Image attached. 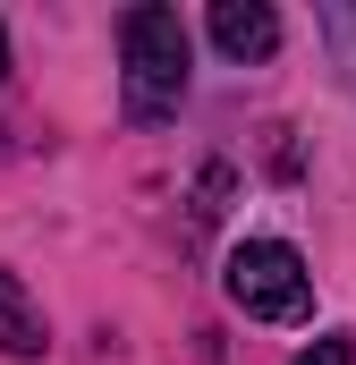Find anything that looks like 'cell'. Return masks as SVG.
<instances>
[{
	"mask_svg": "<svg viewBox=\"0 0 356 365\" xmlns=\"http://www.w3.org/2000/svg\"><path fill=\"white\" fill-rule=\"evenodd\" d=\"M119 102H127V119L136 128H162L178 119V102H187V60H195V43H187V17L162 9V0H145V9H127L119 17Z\"/></svg>",
	"mask_w": 356,
	"mask_h": 365,
	"instance_id": "cell-1",
	"label": "cell"
},
{
	"mask_svg": "<svg viewBox=\"0 0 356 365\" xmlns=\"http://www.w3.org/2000/svg\"><path fill=\"white\" fill-rule=\"evenodd\" d=\"M221 289H229V306L255 314V323H305V314H314V272H305V255H297L288 238H238Z\"/></svg>",
	"mask_w": 356,
	"mask_h": 365,
	"instance_id": "cell-2",
	"label": "cell"
},
{
	"mask_svg": "<svg viewBox=\"0 0 356 365\" xmlns=\"http://www.w3.org/2000/svg\"><path fill=\"white\" fill-rule=\"evenodd\" d=\"M212 43L229 60H271L280 51V17L263 0H212Z\"/></svg>",
	"mask_w": 356,
	"mask_h": 365,
	"instance_id": "cell-3",
	"label": "cell"
},
{
	"mask_svg": "<svg viewBox=\"0 0 356 365\" xmlns=\"http://www.w3.org/2000/svg\"><path fill=\"white\" fill-rule=\"evenodd\" d=\"M0 349H9V357H43V349H51V323H43V306L26 297L17 272H0Z\"/></svg>",
	"mask_w": 356,
	"mask_h": 365,
	"instance_id": "cell-4",
	"label": "cell"
},
{
	"mask_svg": "<svg viewBox=\"0 0 356 365\" xmlns=\"http://www.w3.org/2000/svg\"><path fill=\"white\" fill-rule=\"evenodd\" d=\"M288 365H356V340H348V331H331V340H314V349H297Z\"/></svg>",
	"mask_w": 356,
	"mask_h": 365,
	"instance_id": "cell-5",
	"label": "cell"
},
{
	"mask_svg": "<svg viewBox=\"0 0 356 365\" xmlns=\"http://www.w3.org/2000/svg\"><path fill=\"white\" fill-rule=\"evenodd\" d=\"M0 77H9V34H0Z\"/></svg>",
	"mask_w": 356,
	"mask_h": 365,
	"instance_id": "cell-6",
	"label": "cell"
}]
</instances>
